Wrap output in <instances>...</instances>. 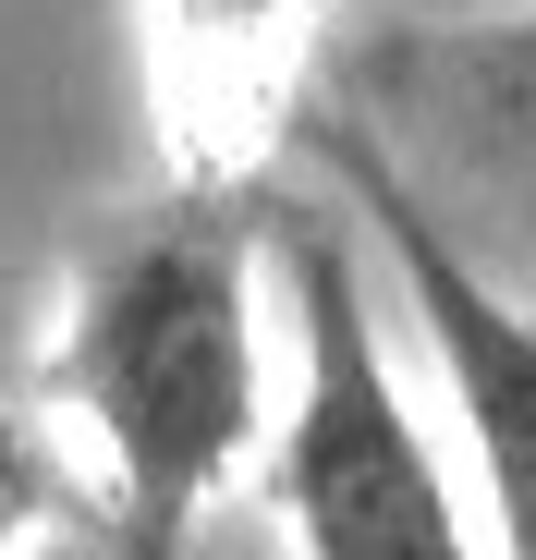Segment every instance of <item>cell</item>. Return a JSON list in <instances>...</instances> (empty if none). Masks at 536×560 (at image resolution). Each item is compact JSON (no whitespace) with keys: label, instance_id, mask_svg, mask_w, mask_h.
I'll list each match as a JSON object with an SVG mask.
<instances>
[{"label":"cell","instance_id":"1","mask_svg":"<svg viewBox=\"0 0 536 560\" xmlns=\"http://www.w3.org/2000/svg\"><path fill=\"white\" fill-rule=\"evenodd\" d=\"M256 256L268 220L220 183L135 208L73 268L49 341V402L98 439V488L123 548H184L196 512L244 476L268 378H256Z\"/></svg>","mask_w":536,"mask_h":560},{"label":"cell","instance_id":"2","mask_svg":"<svg viewBox=\"0 0 536 560\" xmlns=\"http://www.w3.org/2000/svg\"><path fill=\"white\" fill-rule=\"evenodd\" d=\"M268 256H281L293 341H305L281 451H268L281 536L305 560H464L452 476H439V451H427L391 353H378L366 268H353L341 220L329 208H268Z\"/></svg>","mask_w":536,"mask_h":560},{"label":"cell","instance_id":"3","mask_svg":"<svg viewBox=\"0 0 536 560\" xmlns=\"http://www.w3.org/2000/svg\"><path fill=\"white\" fill-rule=\"evenodd\" d=\"M305 147H317V171L353 196V220L378 232V256L403 268V305H415L439 378H452V415H464V439H476L500 548L536 560V317L500 293L452 232H439V208L403 183V147L353 110V98H317V110H305Z\"/></svg>","mask_w":536,"mask_h":560},{"label":"cell","instance_id":"4","mask_svg":"<svg viewBox=\"0 0 536 560\" xmlns=\"http://www.w3.org/2000/svg\"><path fill=\"white\" fill-rule=\"evenodd\" d=\"M341 98L378 135H427L464 147L488 171L536 159V0L524 13H476V25H391L341 61Z\"/></svg>","mask_w":536,"mask_h":560},{"label":"cell","instance_id":"5","mask_svg":"<svg viewBox=\"0 0 536 560\" xmlns=\"http://www.w3.org/2000/svg\"><path fill=\"white\" fill-rule=\"evenodd\" d=\"M317 0H159V37L184 73H220V85H256L268 49H293L305 37Z\"/></svg>","mask_w":536,"mask_h":560},{"label":"cell","instance_id":"6","mask_svg":"<svg viewBox=\"0 0 536 560\" xmlns=\"http://www.w3.org/2000/svg\"><path fill=\"white\" fill-rule=\"evenodd\" d=\"M61 512H85L73 463L49 451V427H37V415H0V560H13L25 536H49Z\"/></svg>","mask_w":536,"mask_h":560}]
</instances>
